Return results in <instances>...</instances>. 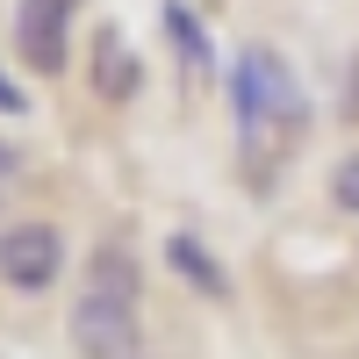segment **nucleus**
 I'll use <instances>...</instances> for the list:
<instances>
[{
  "instance_id": "obj_1",
  "label": "nucleus",
  "mask_w": 359,
  "mask_h": 359,
  "mask_svg": "<svg viewBox=\"0 0 359 359\" xmlns=\"http://www.w3.org/2000/svg\"><path fill=\"white\" fill-rule=\"evenodd\" d=\"M230 115H237V151H245V172L259 187H273L280 165L302 151V137L316 123L302 72L287 65L273 43H245L230 65Z\"/></svg>"
},
{
  "instance_id": "obj_2",
  "label": "nucleus",
  "mask_w": 359,
  "mask_h": 359,
  "mask_svg": "<svg viewBox=\"0 0 359 359\" xmlns=\"http://www.w3.org/2000/svg\"><path fill=\"white\" fill-rule=\"evenodd\" d=\"M137 259L123 245H101L86 259V287L72 302V352L79 359H137Z\"/></svg>"
},
{
  "instance_id": "obj_3",
  "label": "nucleus",
  "mask_w": 359,
  "mask_h": 359,
  "mask_svg": "<svg viewBox=\"0 0 359 359\" xmlns=\"http://www.w3.org/2000/svg\"><path fill=\"white\" fill-rule=\"evenodd\" d=\"M57 273H65V230L57 223L22 216L0 230V280L15 294H43V287H57Z\"/></svg>"
},
{
  "instance_id": "obj_4",
  "label": "nucleus",
  "mask_w": 359,
  "mask_h": 359,
  "mask_svg": "<svg viewBox=\"0 0 359 359\" xmlns=\"http://www.w3.org/2000/svg\"><path fill=\"white\" fill-rule=\"evenodd\" d=\"M86 0H15V57L36 79H57L72 57V15Z\"/></svg>"
},
{
  "instance_id": "obj_5",
  "label": "nucleus",
  "mask_w": 359,
  "mask_h": 359,
  "mask_svg": "<svg viewBox=\"0 0 359 359\" xmlns=\"http://www.w3.org/2000/svg\"><path fill=\"white\" fill-rule=\"evenodd\" d=\"M86 79H94V94L108 101V108H123L137 86H144V57L130 50V36L123 29H94V43H86Z\"/></svg>"
},
{
  "instance_id": "obj_6",
  "label": "nucleus",
  "mask_w": 359,
  "mask_h": 359,
  "mask_svg": "<svg viewBox=\"0 0 359 359\" xmlns=\"http://www.w3.org/2000/svg\"><path fill=\"white\" fill-rule=\"evenodd\" d=\"M165 259L180 266V280H187V287H201V294H208V302H223V294H230V273L216 266V252H208V245H194L187 230H180V237H165Z\"/></svg>"
},
{
  "instance_id": "obj_7",
  "label": "nucleus",
  "mask_w": 359,
  "mask_h": 359,
  "mask_svg": "<svg viewBox=\"0 0 359 359\" xmlns=\"http://www.w3.org/2000/svg\"><path fill=\"white\" fill-rule=\"evenodd\" d=\"M165 29H172V43H180V57H187V65H208V57H216V43H208V29L187 15V8H165Z\"/></svg>"
},
{
  "instance_id": "obj_8",
  "label": "nucleus",
  "mask_w": 359,
  "mask_h": 359,
  "mask_svg": "<svg viewBox=\"0 0 359 359\" xmlns=\"http://www.w3.org/2000/svg\"><path fill=\"white\" fill-rule=\"evenodd\" d=\"M331 201L345 208V216H359V151L338 158V172H331Z\"/></svg>"
},
{
  "instance_id": "obj_9",
  "label": "nucleus",
  "mask_w": 359,
  "mask_h": 359,
  "mask_svg": "<svg viewBox=\"0 0 359 359\" xmlns=\"http://www.w3.org/2000/svg\"><path fill=\"white\" fill-rule=\"evenodd\" d=\"M22 108H29V94H22L15 79H0V115H22Z\"/></svg>"
},
{
  "instance_id": "obj_10",
  "label": "nucleus",
  "mask_w": 359,
  "mask_h": 359,
  "mask_svg": "<svg viewBox=\"0 0 359 359\" xmlns=\"http://www.w3.org/2000/svg\"><path fill=\"white\" fill-rule=\"evenodd\" d=\"M15 165H22V151H15V144H0V180H8Z\"/></svg>"
}]
</instances>
